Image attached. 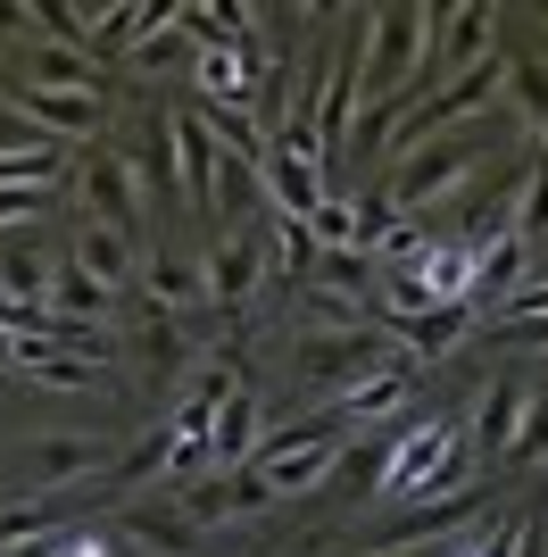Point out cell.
I'll use <instances>...</instances> for the list:
<instances>
[{
    "label": "cell",
    "instance_id": "obj_1",
    "mask_svg": "<svg viewBox=\"0 0 548 557\" xmlns=\"http://www.w3.org/2000/svg\"><path fill=\"white\" fill-rule=\"evenodd\" d=\"M440 42V9L424 0H390V9H358V109H408V92L433 75Z\"/></svg>",
    "mask_w": 548,
    "mask_h": 557
},
{
    "label": "cell",
    "instance_id": "obj_2",
    "mask_svg": "<svg viewBox=\"0 0 548 557\" xmlns=\"http://www.w3.org/2000/svg\"><path fill=\"white\" fill-rule=\"evenodd\" d=\"M482 159V134L474 125H457V134H433V141H415L408 159H399V175H390V209L415 216V209H433V200H449V191H465V175Z\"/></svg>",
    "mask_w": 548,
    "mask_h": 557
},
{
    "label": "cell",
    "instance_id": "obj_3",
    "mask_svg": "<svg viewBox=\"0 0 548 557\" xmlns=\"http://www.w3.org/2000/svg\"><path fill=\"white\" fill-rule=\"evenodd\" d=\"M299 374L316 383V392H358L365 374H383L390 358H399V333H383V325H333V333H299Z\"/></svg>",
    "mask_w": 548,
    "mask_h": 557
},
{
    "label": "cell",
    "instance_id": "obj_4",
    "mask_svg": "<svg viewBox=\"0 0 548 557\" xmlns=\"http://www.w3.org/2000/svg\"><path fill=\"white\" fill-rule=\"evenodd\" d=\"M341 449H349V433H341V417H333V424H299V433H266V449H258L250 466L266 474L274 499H299V491H316V483L341 474Z\"/></svg>",
    "mask_w": 548,
    "mask_h": 557
},
{
    "label": "cell",
    "instance_id": "obj_5",
    "mask_svg": "<svg viewBox=\"0 0 548 557\" xmlns=\"http://www.w3.org/2000/svg\"><path fill=\"white\" fill-rule=\"evenodd\" d=\"M457 424H415V433H399V442L383 449V499H440V491L457 483Z\"/></svg>",
    "mask_w": 548,
    "mask_h": 557
},
{
    "label": "cell",
    "instance_id": "obj_6",
    "mask_svg": "<svg viewBox=\"0 0 548 557\" xmlns=\"http://www.w3.org/2000/svg\"><path fill=\"white\" fill-rule=\"evenodd\" d=\"M84 200L100 209L109 233H141L150 225V184H141V166L116 159V150H91L84 159Z\"/></svg>",
    "mask_w": 548,
    "mask_h": 557
},
{
    "label": "cell",
    "instance_id": "obj_7",
    "mask_svg": "<svg viewBox=\"0 0 548 557\" xmlns=\"http://www.w3.org/2000/svg\"><path fill=\"white\" fill-rule=\"evenodd\" d=\"M524 283H532V250L515 242V233H499V242L474 258V275H465V308H474V317L482 308H507Z\"/></svg>",
    "mask_w": 548,
    "mask_h": 557
},
{
    "label": "cell",
    "instance_id": "obj_8",
    "mask_svg": "<svg viewBox=\"0 0 548 557\" xmlns=\"http://www.w3.org/2000/svg\"><path fill=\"white\" fill-rule=\"evenodd\" d=\"M200 275H208V300L216 308H241L258 292V275H266V233H225Z\"/></svg>",
    "mask_w": 548,
    "mask_h": 557
},
{
    "label": "cell",
    "instance_id": "obj_9",
    "mask_svg": "<svg viewBox=\"0 0 548 557\" xmlns=\"http://www.w3.org/2000/svg\"><path fill=\"white\" fill-rule=\"evenodd\" d=\"M9 100H17L50 141H84V134L109 125V100H100V92H9Z\"/></svg>",
    "mask_w": 548,
    "mask_h": 557
},
{
    "label": "cell",
    "instance_id": "obj_10",
    "mask_svg": "<svg viewBox=\"0 0 548 557\" xmlns=\"http://www.w3.org/2000/svg\"><path fill=\"white\" fill-rule=\"evenodd\" d=\"M125 533H134L150 557H200L208 549V533L175 508V499H141V508H125Z\"/></svg>",
    "mask_w": 548,
    "mask_h": 557
},
{
    "label": "cell",
    "instance_id": "obj_11",
    "mask_svg": "<svg viewBox=\"0 0 548 557\" xmlns=\"http://www.w3.org/2000/svg\"><path fill=\"white\" fill-rule=\"evenodd\" d=\"M490 34H499V9L490 0H465V9H440V42H433V67H474L482 50H490Z\"/></svg>",
    "mask_w": 548,
    "mask_h": 557
},
{
    "label": "cell",
    "instance_id": "obj_12",
    "mask_svg": "<svg viewBox=\"0 0 548 557\" xmlns=\"http://www.w3.org/2000/svg\"><path fill=\"white\" fill-rule=\"evenodd\" d=\"M415 374H424V367H415L408 349H399V358H390L383 374H365L358 392H341V433H349V424H383L390 408H399V399L415 392Z\"/></svg>",
    "mask_w": 548,
    "mask_h": 557
},
{
    "label": "cell",
    "instance_id": "obj_13",
    "mask_svg": "<svg viewBox=\"0 0 548 557\" xmlns=\"http://www.w3.org/2000/svg\"><path fill=\"white\" fill-rule=\"evenodd\" d=\"M100 466H109V449L91 442V433H42L34 442V483H84Z\"/></svg>",
    "mask_w": 548,
    "mask_h": 557
},
{
    "label": "cell",
    "instance_id": "obj_14",
    "mask_svg": "<svg viewBox=\"0 0 548 557\" xmlns=\"http://www.w3.org/2000/svg\"><path fill=\"white\" fill-rule=\"evenodd\" d=\"M465 325H474V308H465V300H440V308H424L415 325H399V349H408L415 367H440V358L457 349V333H465Z\"/></svg>",
    "mask_w": 548,
    "mask_h": 557
},
{
    "label": "cell",
    "instance_id": "obj_15",
    "mask_svg": "<svg viewBox=\"0 0 548 557\" xmlns=\"http://www.w3.org/2000/svg\"><path fill=\"white\" fill-rule=\"evenodd\" d=\"M116 300H125V292H109L100 275H84L75 258L59 267V275H50V317H67V325H100Z\"/></svg>",
    "mask_w": 548,
    "mask_h": 557
},
{
    "label": "cell",
    "instance_id": "obj_16",
    "mask_svg": "<svg viewBox=\"0 0 548 557\" xmlns=\"http://www.w3.org/2000/svg\"><path fill=\"white\" fill-rule=\"evenodd\" d=\"M50 275H59V267H50L34 242H0V300L9 308H50Z\"/></svg>",
    "mask_w": 548,
    "mask_h": 557
},
{
    "label": "cell",
    "instance_id": "obj_17",
    "mask_svg": "<svg viewBox=\"0 0 548 557\" xmlns=\"http://www.w3.org/2000/svg\"><path fill=\"white\" fill-rule=\"evenodd\" d=\"M524 383H490V392L474 399V449L482 458H507V442H515V424H524Z\"/></svg>",
    "mask_w": 548,
    "mask_h": 557
},
{
    "label": "cell",
    "instance_id": "obj_18",
    "mask_svg": "<svg viewBox=\"0 0 548 557\" xmlns=\"http://www.w3.org/2000/svg\"><path fill=\"white\" fill-rule=\"evenodd\" d=\"M258 449H266V433H258V399L233 392L225 417H216V433H208V458H216V466H250Z\"/></svg>",
    "mask_w": 548,
    "mask_h": 557
},
{
    "label": "cell",
    "instance_id": "obj_19",
    "mask_svg": "<svg viewBox=\"0 0 548 557\" xmlns=\"http://www.w3.org/2000/svg\"><path fill=\"white\" fill-rule=\"evenodd\" d=\"M75 267H84V275H100L109 292H125V283H134V242H125V233H109V225H84V233H75Z\"/></svg>",
    "mask_w": 548,
    "mask_h": 557
},
{
    "label": "cell",
    "instance_id": "obj_20",
    "mask_svg": "<svg viewBox=\"0 0 548 557\" xmlns=\"http://www.w3.org/2000/svg\"><path fill=\"white\" fill-rule=\"evenodd\" d=\"M141 300L175 317V308L208 300V275H200V267H183V258H141Z\"/></svg>",
    "mask_w": 548,
    "mask_h": 557
},
{
    "label": "cell",
    "instance_id": "obj_21",
    "mask_svg": "<svg viewBox=\"0 0 548 557\" xmlns=\"http://www.w3.org/2000/svg\"><path fill=\"white\" fill-rule=\"evenodd\" d=\"M134 349H141V367H150V374H183V358H191V342L175 333V317H166V308H150V317H141Z\"/></svg>",
    "mask_w": 548,
    "mask_h": 557
},
{
    "label": "cell",
    "instance_id": "obj_22",
    "mask_svg": "<svg viewBox=\"0 0 548 557\" xmlns=\"http://www.w3.org/2000/svg\"><path fill=\"white\" fill-rule=\"evenodd\" d=\"M316 292L374 300V258H365V250H324V258H316Z\"/></svg>",
    "mask_w": 548,
    "mask_h": 557
},
{
    "label": "cell",
    "instance_id": "obj_23",
    "mask_svg": "<svg viewBox=\"0 0 548 557\" xmlns=\"http://www.w3.org/2000/svg\"><path fill=\"white\" fill-rule=\"evenodd\" d=\"M507 84H515V116H524V134L548 141V67H540V59H507Z\"/></svg>",
    "mask_w": 548,
    "mask_h": 557
},
{
    "label": "cell",
    "instance_id": "obj_24",
    "mask_svg": "<svg viewBox=\"0 0 548 557\" xmlns=\"http://www.w3.org/2000/svg\"><path fill=\"white\" fill-rule=\"evenodd\" d=\"M42 150H59V141H50L9 92H0V159H42Z\"/></svg>",
    "mask_w": 548,
    "mask_h": 557
},
{
    "label": "cell",
    "instance_id": "obj_25",
    "mask_svg": "<svg viewBox=\"0 0 548 557\" xmlns=\"http://www.w3.org/2000/svg\"><path fill=\"white\" fill-rule=\"evenodd\" d=\"M515 242H524L532 258L548 250V166H540V175H532L524 191H515Z\"/></svg>",
    "mask_w": 548,
    "mask_h": 557
},
{
    "label": "cell",
    "instance_id": "obj_26",
    "mask_svg": "<svg viewBox=\"0 0 548 557\" xmlns=\"http://www.w3.org/2000/svg\"><path fill=\"white\" fill-rule=\"evenodd\" d=\"M515 466H548V392L524 399V424H515V442H507Z\"/></svg>",
    "mask_w": 548,
    "mask_h": 557
},
{
    "label": "cell",
    "instance_id": "obj_27",
    "mask_svg": "<svg viewBox=\"0 0 548 557\" xmlns=\"http://www.w3.org/2000/svg\"><path fill=\"white\" fill-rule=\"evenodd\" d=\"M166 466H175V424H159V433L125 458V483H150V474H166Z\"/></svg>",
    "mask_w": 548,
    "mask_h": 557
},
{
    "label": "cell",
    "instance_id": "obj_28",
    "mask_svg": "<svg viewBox=\"0 0 548 557\" xmlns=\"http://www.w3.org/2000/svg\"><path fill=\"white\" fill-rule=\"evenodd\" d=\"M59 541H67V524H42V533L9 541V549H0V557H59Z\"/></svg>",
    "mask_w": 548,
    "mask_h": 557
},
{
    "label": "cell",
    "instance_id": "obj_29",
    "mask_svg": "<svg viewBox=\"0 0 548 557\" xmlns=\"http://www.w3.org/2000/svg\"><path fill=\"white\" fill-rule=\"evenodd\" d=\"M515 557H548V508L515 524Z\"/></svg>",
    "mask_w": 548,
    "mask_h": 557
},
{
    "label": "cell",
    "instance_id": "obj_30",
    "mask_svg": "<svg viewBox=\"0 0 548 557\" xmlns=\"http://www.w3.org/2000/svg\"><path fill=\"white\" fill-rule=\"evenodd\" d=\"M59 557H109V541H91V533H67V541H59Z\"/></svg>",
    "mask_w": 548,
    "mask_h": 557
},
{
    "label": "cell",
    "instance_id": "obj_31",
    "mask_svg": "<svg viewBox=\"0 0 548 557\" xmlns=\"http://www.w3.org/2000/svg\"><path fill=\"white\" fill-rule=\"evenodd\" d=\"M0 367H17V333H0Z\"/></svg>",
    "mask_w": 548,
    "mask_h": 557
},
{
    "label": "cell",
    "instance_id": "obj_32",
    "mask_svg": "<svg viewBox=\"0 0 548 557\" xmlns=\"http://www.w3.org/2000/svg\"><path fill=\"white\" fill-rule=\"evenodd\" d=\"M374 557H424V549H374Z\"/></svg>",
    "mask_w": 548,
    "mask_h": 557
},
{
    "label": "cell",
    "instance_id": "obj_33",
    "mask_svg": "<svg viewBox=\"0 0 548 557\" xmlns=\"http://www.w3.org/2000/svg\"><path fill=\"white\" fill-rule=\"evenodd\" d=\"M540 508H548V499H540Z\"/></svg>",
    "mask_w": 548,
    "mask_h": 557
}]
</instances>
